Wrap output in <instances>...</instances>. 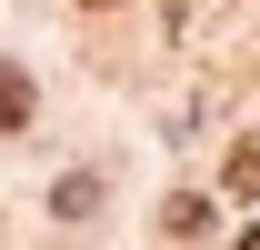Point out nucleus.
<instances>
[{
	"instance_id": "1",
	"label": "nucleus",
	"mask_w": 260,
	"mask_h": 250,
	"mask_svg": "<svg viewBox=\"0 0 260 250\" xmlns=\"http://www.w3.org/2000/svg\"><path fill=\"white\" fill-rule=\"evenodd\" d=\"M20 120H30V70L0 60V130H20Z\"/></svg>"
},
{
	"instance_id": "2",
	"label": "nucleus",
	"mask_w": 260,
	"mask_h": 250,
	"mask_svg": "<svg viewBox=\"0 0 260 250\" xmlns=\"http://www.w3.org/2000/svg\"><path fill=\"white\" fill-rule=\"evenodd\" d=\"M50 210H60V220H90V210H100V180H90V170H70V180L50 190Z\"/></svg>"
},
{
	"instance_id": "3",
	"label": "nucleus",
	"mask_w": 260,
	"mask_h": 250,
	"mask_svg": "<svg viewBox=\"0 0 260 250\" xmlns=\"http://www.w3.org/2000/svg\"><path fill=\"white\" fill-rule=\"evenodd\" d=\"M160 230H170V240H200V230H210V200H190V190H180V200L160 210Z\"/></svg>"
},
{
	"instance_id": "4",
	"label": "nucleus",
	"mask_w": 260,
	"mask_h": 250,
	"mask_svg": "<svg viewBox=\"0 0 260 250\" xmlns=\"http://www.w3.org/2000/svg\"><path fill=\"white\" fill-rule=\"evenodd\" d=\"M230 190H240V200H260V140H240V150H230Z\"/></svg>"
},
{
	"instance_id": "5",
	"label": "nucleus",
	"mask_w": 260,
	"mask_h": 250,
	"mask_svg": "<svg viewBox=\"0 0 260 250\" xmlns=\"http://www.w3.org/2000/svg\"><path fill=\"white\" fill-rule=\"evenodd\" d=\"M240 250H260V230H240Z\"/></svg>"
},
{
	"instance_id": "6",
	"label": "nucleus",
	"mask_w": 260,
	"mask_h": 250,
	"mask_svg": "<svg viewBox=\"0 0 260 250\" xmlns=\"http://www.w3.org/2000/svg\"><path fill=\"white\" fill-rule=\"evenodd\" d=\"M100 10H110V0H100Z\"/></svg>"
}]
</instances>
